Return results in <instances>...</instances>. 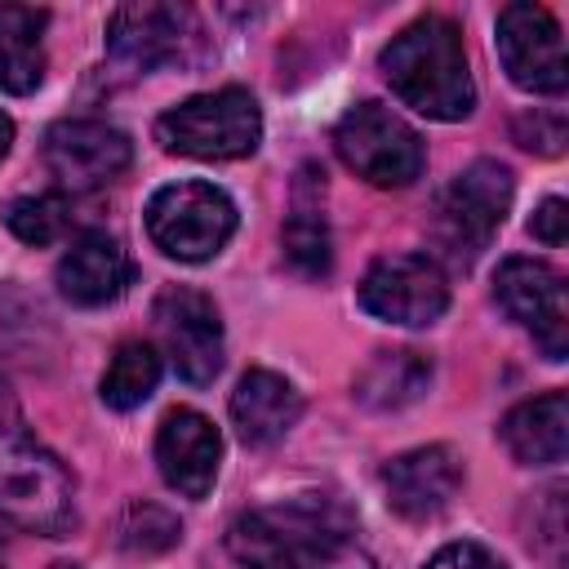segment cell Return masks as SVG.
<instances>
[{"label":"cell","mask_w":569,"mask_h":569,"mask_svg":"<svg viewBox=\"0 0 569 569\" xmlns=\"http://www.w3.org/2000/svg\"><path fill=\"white\" fill-rule=\"evenodd\" d=\"M227 551L240 569H373L356 516L329 493H293L236 516Z\"/></svg>","instance_id":"1"},{"label":"cell","mask_w":569,"mask_h":569,"mask_svg":"<svg viewBox=\"0 0 569 569\" xmlns=\"http://www.w3.org/2000/svg\"><path fill=\"white\" fill-rule=\"evenodd\" d=\"M391 93L422 111L427 120H467L476 107V84L467 67V44L458 22L427 13L409 22L378 58Z\"/></svg>","instance_id":"2"},{"label":"cell","mask_w":569,"mask_h":569,"mask_svg":"<svg viewBox=\"0 0 569 569\" xmlns=\"http://www.w3.org/2000/svg\"><path fill=\"white\" fill-rule=\"evenodd\" d=\"M0 516L18 529L58 538L76 525V480L27 427L0 373Z\"/></svg>","instance_id":"3"},{"label":"cell","mask_w":569,"mask_h":569,"mask_svg":"<svg viewBox=\"0 0 569 569\" xmlns=\"http://www.w3.org/2000/svg\"><path fill=\"white\" fill-rule=\"evenodd\" d=\"M262 138V111L249 89L227 84L213 93H196L169 107L156 120V142L173 156L191 160H240L253 156Z\"/></svg>","instance_id":"4"},{"label":"cell","mask_w":569,"mask_h":569,"mask_svg":"<svg viewBox=\"0 0 569 569\" xmlns=\"http://www.w3.org/2000/svg\"><path fill=\"white\" fill-rule=\"evenodd\" d=\"M516 196V178L507 164L498 160H471L445 191L436 204V249L445 253L449 267H471L489 240L498 236L507 209Z\"/></svg>","instance_id":"5"},{"label":"cell","mask_w":569,"mask_h":569,"mask_svg":"<svg viewBox=\"0 0 569 569\" xmlns=\"http://www.w3.org/2000/svg\"><path fill=\"white\" fill-rule=\"evenodd\" d=\"M236 222L240 218L231 196L200 178L169 182L147 200V236L156 240L160 253L178 262H204L222 253L227 240L236 236Z\"/></svg>","instance_id":"6"},{"label":"cell","mask_w":569,"mask_h":569,"mask_svg":"<svg viewBox=\"0 0 569 569\" xmlns=\"http://www.w3.org/2000/svg\"><path fill=\"white\" fill-rule=\"evenodd\" d=\"M333 151L342 156V164L356 178H365L373 187H409L427 164V147H422L418 129L405 124L382 102L347 107L342 120L333 124Z\"/></svg>","instance_id":"7"},{"label":"cell","mask_w":569,"mask_h":569,"mask_svg":"<svg viewBox=\"0 0 569 569\" xmlns=\"http://www.w3.org/2000/svg\"><path fill=\"white\" fill-rule=\"evenodd\" d=\"M493 302L538 342L547 360L569 356V302L565 276L542 258H507L493 271Z\"/></svg>","instance_id":"8"},{"label":"cell","mask_w":569,"mask_h":569,"mask_svg":"<svg viewBox=\"0 0 569 569\" xmlns=\"http://www.w3.org/2000/svg\"><path fill=\"white\" fill-rule=\"evenodd\" d=\"M160 347L173 365V373L191 387H204L222 369V316L209 293L187 284H164L151 307Z\"/></svg>","instance_id":"9"},{"label":"cell","mask_w":569,"mask_h":569,"mask_svg":"<svg viewBox=\"0 0 569 569\" xmlns=\"http://www.w3.org/2000/svg\"><path fill=\"white\" fill-rule=\"evenodd\" d=\"M360 307L387 325L422 329L449 311V280L427 253H387L365 271Z\"/></svg>","instance_id":"10"},{"label":"cell","mask_w":569,"mask_h":569,"mask_svg":"<svg viewBox=\"0 0 569 569\" xmlns=\"http://www.w3.org/2000/svg\"><path fill=\"white\" fill-rule=\"evenodd\" d=\"M40 156L62 196H84L116 182L129 169L133 142L107 120H58L44 133Z\"/></svg>","instance_id":"11"},{"label":"cell","mask_w":569,"mask_h":569,"mask_svg":"<svg viewBox=\"0 0 569 569\" xmlns=\"http://www.w3.org/2000/svg\"><path fill=\"white\" fill-rule=\"evenodd\" d=\"M498 58L511 84L529 93H565L569 84L565 36L547 4L516 0L498 13Z\"/></svg>","instance_id":"12"},{"label":"cell","mask_w":569,"mask_h":569,"mask_svg":"<svg viewBox=\"0 0 569 569\" xmlns=\"http://www.w3.org/2000/svg\"><path fill=\"white\" fill-rule=\"evenodd\" d=\"M196 36V13L187 4H120L107 18V53L133 71L182 62Z\"/></svg>","instance_id":"13"},{"label":"cell","mask_w":569,"mask_h":569,"mask_svg":"<svg viewBox=\"0 0 569 569\" xmlns=\"http://www.w3.org/2000/svg\"><path fill=\"white\" fill-rule=\"evenodd\" d=\"M382 489H387V502H391L396 516H405V520H431L462 489V458L449 445L405 449V453H396L382 467Z\"/></svg>","instance_id":"14"},{"label":"cell","mask_w":569,"mask_h":569,"mask_svg":"<svg viewBox=\"0 0 569 569\" xmlns=\"http://www.w3.org/2000/svg\"><path fill=\"white\" fill-rule=\"evenodd\" d=\"M156 467L182 498H204L222 467V436L196 409H169L156 431Z\"/></svg>","instance_id":"15"},{"label":"cell","mask_w":569,"mask_h":569,"mask_svg":"<svg viewBox=\"0 0 569 569\" xmlns=\"http://www.w3.org/2000/svg\"><path fill=\"white\" fill-rule=\"evenodd\" d=\"M129 284V253L107 231H80L58 258V293L76 307H107Z\"/></svg>","instance_id":"16"},{"label":"cell","mask_w":569,"mask_h":569,"mask_svg":"<svg viewBox=\"0 0 569 569\" xmlns=\"http://www.w3.org/2000/svg\"><path fill=\"white\" fill-rule=\"evenodd\" d=\"M302 418V391L276 369H249L231 391V422L244 445H276Z\"/></svg>","instance_id":"17"},{"label":"cell","mask_w":569,"mask_h":569,"mask_svg":"<svg viewBox=\"0 0 569 569\" xmlns=\"http://www.w3.org/2000/svg\"><path fill=\"white\" fill-rule=\"evenodd\" d=\"M498 440L525 467L565 462V449H569V396L556 387V391H542L533 400H520L498 422Z\"/></svg>","instance_id":"18"},{"label":"cell","mask_w":569,"mask_h":569,"mask_svg":"<svg viewBox=\"0 0 569 569\" xmlns=\"http://www.w3.org/2000/svg\"><path fill=\"white\" fill-rule=\"evenodd\" d=\"M44 27L49 9L36 4H0V89L31 93L44 80Z\"/></svg>","instance_id":"19"},{"label":"cell","mask_w":569,"mask_h":569,"mask_svg":"<svg viewBox=\"0 0 569 569\" xmlns=\"http://www.w3.org/2000/svg\"><path fill=\"white\" fill-rule=\"evenodd\" d=\"M431 387V356L413 347L373 351V360L356 378V400L369 409H405L422 400Z\"/></svg>","instance_id":"20"},{"label":"cell","mask_w":569,"mask_h":569,"mask_svg":"<svg viewBox=\"0 0 569 569\" xmlns=\"http://www.w3.org/2000/svg\"><path fill=\"white\" fill-rule=\"evenodd\" d=\"M160 382V351L142 338H129L116 347L111 365L102 369V382H98V396L107 409H138Z\"/></svg>","instance_id":"21"},{"label":"cell","mask_w":569,"mask_h":569,"mask_svg":"<svg viewBox=\"0 0 569 569\" xmlns=\"http://www.w3.org/2000/svg\"><path fill=\"white\" fill-rule=\"evenodd\" d=\"M280 244H284V258L302 271V276H325L333 267V244H329V222H325V209L311 204L302 191H298V204L280 231Z\"/></svg>","instance_id":"22"},{"label":"cell","mask_w":569,"mask_h":569,"mask_svg":"<svg viewBox=\"0 0 569 569\" xmlns=\"http://www.w3.org/2000/svg\"><path fill=\"white\" fill-rule=\"evenodd\" d=\"M76 213H71V196L62 191H40V196H18L4 204V227L22 240V244H53L71 231Z\"/></svg>","instance_id":"23"},{"label":"cell","mask_w":569,"mask_h":569,"mask_svg":"<svg viewBox=\"0 0 569 569\" xmlns=\"http://www.w3.org/2000/svg\"><path fill=\"white\" fill-rule=\"evenodd\" d=\"M40 333H44V311L13 284H0V369L13 360H36Z\"/></svg>","instance_id":"24"},{"label":"cell","mask_w":569,"mask_h":569,"mask_svg":"<svg viewBox=\"0 0 569 569\" xmlns=\"http://www.w3.org/2000/svg\"><path fill=\"white\" fill-rule=\"evenodd\" d=\"M178 538H182V525L164 507H151V502H129L120 525H116V542L129 556H160Z\"/></svg>","instance_id":"25"},{"label":"cell","mask_w":569,"mask_h":569,"mask_svg":"<svg viewBox=\"0 0 569 569\" xmlns=\"http://www.w3.org/2000/svg\"><path fill=\"white\" fill-rule=\"evenodd\" d=\"M565 116L560 111H525V116H516V142L520 147H529V151H538V156H560L565 151Z\"/></svg>","instance_id":"26"},{"label":"cell","mask_w":569,"mask_h":569,"mask_svg":"<svg viewBox=\"0 0 569 569\" xmlns=\"http://www.w3.org/2000/svg\"><path fill=\"white\" fill-rule=\"evenodd\" d=\"M422 569H507V565L489 547H480V542H449Z\"/></svg>","instance_id":"27"},{"label":"cell","mask_w":569,"mask_h":569,"mask_svg":"<svg viewBox=\"0 0 569 569\" xmlns=\"http://www.w3.org/2000/svg\"><path fill=\"white\" fill-rule=\"evenodd\" d=\"M529 231H533V240L560 249V244L569 240V204H565L560 196H547V200L538 204V213L529 218Z\"/></svg>","instance_id":"28"},{"label":"cell","mask_w":569,"mask_h":569,"mask_svg":"<svg viewBox=\"0 0 569 569\" xmlns=\"http://www.w3.org/2000/svg\"><path fill=\"white\" fill-rule=\"evenodd\" d=\"M9 142H13V120L0 111V160L9 156Z\"/></svg>","instance_id":"29"},{"label":"cell","mask_w":569,"mask_h":569,"mask_svg":"<svg viewBox=\"0 0 569 569\" xmlns=\"http://www.w3.org/2000/svg\"><path fill=\"white\" fill-rule=\"evenodd\" d=\"M0 569H4V547H0Z\"/></svg>","instance_id":"30"}]
</instances>
